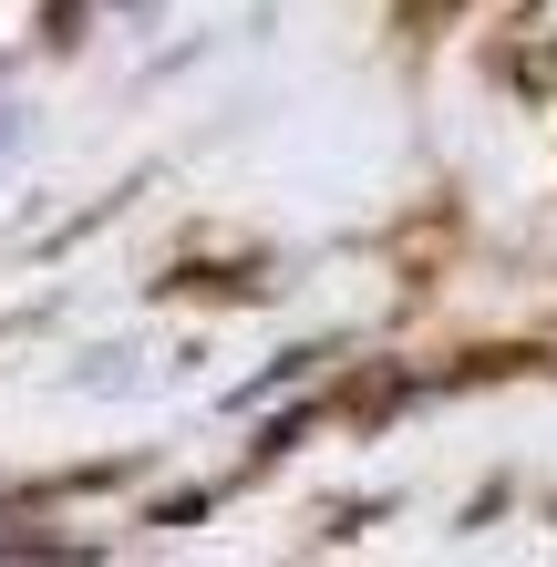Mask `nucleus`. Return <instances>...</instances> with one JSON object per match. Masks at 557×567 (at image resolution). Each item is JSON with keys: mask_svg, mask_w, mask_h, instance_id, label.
<instances>
[{"mask_svg": "<svg viewBox=\"0 0 557 567\" xmlns=\"http://www.w3.org/2000/svg\"><path fill=\"white\" fill-rule=\"evenodd\" d=\"M21 145V104H0V155H11Z\"/></svg>", "mask_w": 557, "mask_h": 567, "instance_id": "nucleus-1", "label": "nucleus"}]
</instances>
